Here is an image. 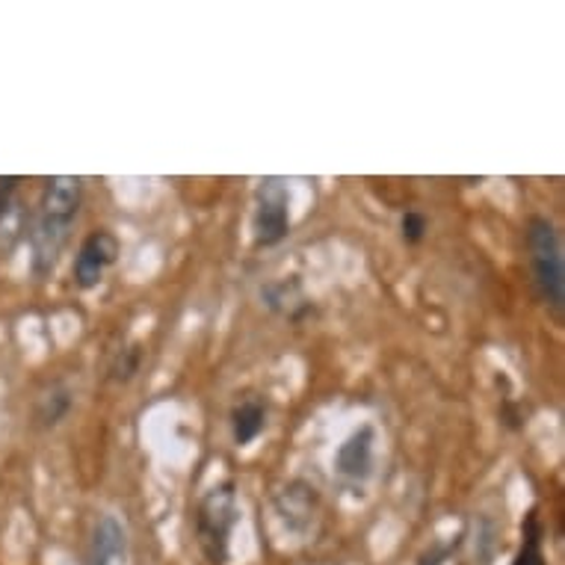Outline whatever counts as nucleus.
<instances>
[{"mask_svg":"<svg viewBox=\"0 0 565 565\" xmlns=\"http://www.w3.org/2000/svg\"><path fill=\"white\" fill-rule=\"evenodd\" d=\"M81 204H84V178H47L30 225V269L36 278L51 276L63 258L65 246L72 241V228L81 216Z\"/></svg>","mask_w":565,"mask_h":565,"instance_id":"obj_1","label":"nucleus"},{"mask_svg":"<svg viewBox=\"0 0 565 565\" xmlns=\"http://www.w3.org/2000/svg\"><path fill=\"white\" fill-rule=\"evenodd\" d=\"M512 565H547L545 524L539 519L536 507L524 515V524H521V547Z\"/></svg>","mask_w":565,"mask_h":565,"instance_id":"obj_12","label":"nucleus"},{"mask_svg":"<svg viewBox=\"0 0 565 565\" xmlns=\"http://www.w3.org/2000/svg\"><path fill=\"white\" fill-rule=\"evenodd\" d=\"M128 554V527L116 515H102L93 524L84 551V565H116Z\"/></svg>","mask_w":565,"mask_h":565,"instance_id":"obj_8","label":"nucleus"},{"mask_svg":"<svg viewBox=\"0 0 565 565\" xmlns=\"http://www.w3.org/2000/svg\"><path fill=\"white\" fill-rule=\"evenodd\" d=\"M427 232H429V223H427V216L420 214V211H406L403 220H399V234H403V241H406L408 246H417V243L427 237Z\"/></svg>","mask_w":565,"mask_h":565,"instance_id":"obj_15","label":"nucleus"},{"mask_svg":"<svg viewBox=\"0 0 565 565\" xmlns=\"http://www.w3.org/2000/svg\"><path fill=\"white\" fill-rule=\"evenodd\" d=\"M530 269H533V285H536L539 299L545 302L547 311L554 317H563L565 308V258H563V237L554 220L547 216H530L527 232Z\"/></svg>","mask_w":565,"mask_h":565,"instance_id":"obj_2","label":"nucleus"},{"mask_svg":"<svg viewBox=\"0 0 565 565\" xmlns=\"http://www.w3.org/2000/svg\"><path fill=\"white\" fill-rule=\"evenodd\" d=\"M267 429V399L246 397L232 408V438L237 447H249Z\"/></svg>","mask_w":565,"mask_h":565,"instance_id":"obj_11","label":"nucleus"},{"mask_svg":"<svg viewBox=\"0 0 565 565\" xmlns=\"http://www.w3.org/2000/svg\"><path fill=\"white\" fill-rule=\"evenodd\" d=\"M19 184H21V178L15 175L0 178V223H3L7 214H10L12 202H15V193H19Z\"/></svg>","mask_w":565,"mask_h":565,"instance_id":"obj_16","label":"nucleus"},{"mask_svg":"<svg viewBox=\"0 0 565 565\" xmlns=\"http://www.w3.org/2000/svg\"><path fill=\"white\" fill-rule=\"evenodd\" d=\"M72 408H75V391L68 382L56 380L39 394L36 408H33V424L39 429H56L65 417L72 415Z\"/></svg>","mask_w":565,"mask_h":565,"instance_id":"obj_10","label":"nucleus"},{"mask_svg":"<svg viewBox=\"0 0 565 565\" xmlns=\"http://www.w3.org/2000/svg\"><path fill=\"white\" fill-rule=\"evenodd\" d=\"M119 237L107 228H98V232H89L81 243V249L75 255V267H72V276H75V285L81 290H93L104 281V273L116 264L119 258Z\"/></svg>","mask_w":565,"mask_h":565,"instance_id":"obj_5","label":"nucleus"},{"mask_svg":"<svg viewBox=\"0 0 565 565\" xmlns=\"http://www.w3.org/2000/svg\"><path fill=\"white\" fill-rule=\"evenodd\" d=\"M142 362H146L142 343H130V347H125V350H119L113 355L110 367H107V380L116 382V385H128L130 380H137Z\"/></svg>","mask_w":565,"mask_h":565,"instance_id":"obj_13","label":"nucleus"},{"mask_svg":"<svg viewBox=\"0 0 565 565\" xmlns=\"http://www.w3.org/2000/svg\"><path fill=\"white\" fill-rule=\"evenodd\" d=\"M260 302H264L273 315L285 317L290 323H302V320L315 311V306H311V299L306 297V290H302L297 276L267 281V285L260 288Z\"/></svg>","mask_w":565,"mask_h":565,"instance_id":"obj_9","label":"nucleus"},{"mask_svg":"<svg viewBox=\"0 0 565 565\" xmlns=\"http://www.w3.org/2000/svg\"><path fill=\"white\" fill-rule=\"evenodd\" d=\"M462 545L465 533H456V536L445 539V542H438V545H433L429 551H424V554L417 556V565H445L450 556L459 554V547Z\"/></svg>","mask_w":565,"mask_h":565,"instance_id":"obj_14","label":"nucleus"},{"mask_svg":"<svg viewBox=\"0 0 565 565\" xmlns=\"http://www.w3.org/2000/svg\"><path fill=\"white\" fill-rule=\"evenodd\" d=\"M290 234V193L281 178H264L255 193L252 241L258 249H273Z\"/></svg>","mask_w":565,"mask_h":565,"instance_id":"obj_4","label":"nucleus"},{"mask_svg":"<svg viewBox=\"0 0 565 565\" xmlns=\"http://www.w3.org/2000/svg\"><path fill=\"white\" fill-rule=\"evenodd\" d=\"M376 441H380V433L373 424H362L355 433H350L334 454V473L352 486L371 480L373 462H376Z\"/></svg>","mask_w":565,"mask_h":565,"instance_id":"obj_6","label":"nucleus"},{"mask_svg":"<svg viewBox=\"0 0 565 565\" xmlns=\"http://www.w3.org/2000/svg\"><path fill=\"white\" fill-rule=\"evenodd\" d=\"M241 524L237 482L223 480L207 489L195 510V542L211 565H225L232 554L234 527Z\"/></svg>","mask_w":565,"mask_h":565,"instance_id":"obj_3","label":"nucleus"},{"mask_svg":"<svg viewBox=\"0 0 565 565\" xmlns=\"http://www.w3.org/2000/svg\"><path fill=\"white\" fill-rule=\"evenodd\" d=\"M273 507H276V515L290 533L306 536L311 524L317 521V512H320V494H317L311 482L290 480L285 489L276 491Z\"/></svg>","mask_w":565,"mask_h":565,"instance_id":"obj_7","label":"nucleus"}]
</instances>
